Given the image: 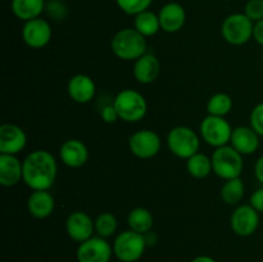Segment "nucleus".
<instances>
[{
	"label": "nucleus",
	"mask_w": 263,
	"mask_h": 262,
	"mask_svg": "<svg viewBox=\"0 0 263 262\" xmlns=\"http://www.w3.org/2000/svg\"><path fill=\"white\" fill-rule=\"evenodd\" d=\"M45 12L53 21H63L68 14V8L62 0H49L46 3Z\"/></svg>",
	"instance_id": "obj_30"
},
{
	"label": "nucleus",
	"mask_w": 263,
	"mask_h": 262,
	"mask_svg": "<svg viewBox=\"0 0 263 262\" xmlns=\"http://www.w3.org/2000/svg\"><path fill=\"white\" fill-rule=\"evenodd\" d=\"M113 254V246L108 239L94 235L79 244L76 258L79 262H109Z\"/></svg>",
	"instance_id": "obj_10"
},
{
	"label": "nucleus",
	"mask_w": 263,
	"mask_h": 262,
	"mask_svg": "<svg viewBox=\"0 0 263 262\" xmlns=\"http://www.w3.org/2000/svg\"><path fill=\"white\" fill-rule=\"evenodd\" d=\"M23 181V161L13 154H0V185L13 188Z\"/></svg>",
	"instance_id": "obj_19"
},
{
	"label": "nucleus",
	"mask_w": 263,
	"mask_h": 262,
	"mask_svg": "<svg viewBox=\"0 0 263 262\" xmlns=\"http://www.w3.org/2000/svg\"><path fill=\"white\" fill-rule=\"evenodd\" d=\"M134 28L145 38L157 35L161 30V22L157 13L152 10H144L134 17Z\"/></svg>",
	"instance_id": "obj_24"
},
{
	"label": "nucleus",
	"mask_w": 263,
	"mask_h": 262,
	"mask_svg": "<svg viewBox=\"0 0 263 262\" xmlns=\"http://www.w3.org/2000/svg\"><path fill=\"white\" fill-rule=\"evenodd\" d=\"M249 204L259 213H263V186L252 193L251 198H249Z\"/></svg>",
	"instance_id": "obj_34"
},
{
	"label": "nucleus",
	"mask_w": 263,
	"mask_h": 262,
	"mask_svg": "<svg viewBox=\"0 0 263 262\" xmlns=\"http://www.w3.org/2000/svg\"><path fill=\"white\" fill-rule=\"evenodd\" d=\"M167 146L177 158L187 159L199 152L200 139L193 128L187 126H176L167 135Z\"/></svg>",
	"instance_id": "obj_6"
},
{
	"label": "nucleus",
	"mask_w": 263,
	"mask_h": 262,
	"mask_svg": "<svg viewBox=\"0 0 263 262\" xmlns=\"http://www.w3.org/2000/svg\"><path fill=\"white\" fill-rule=\"evenodd\" d=\"M199 131L202 139L208 145L213 148H220V146L230 144L233 127L225 117L208 115L200 122Z\"/></svg>",
	"instance_id": "obj_8"
},
{
	"label": "nucleus",
	"mask_w": 263,
	"mask_h": 262,
	"mask_svg": "<svg viewBox=\"0 0 263 262\" xmlns=\"http://www.w3.org/2000/svg\"><path fill=\"white\" fill-rule=\"evenodd\" d=\"M113 105L120 120L125 122H139L148 112V103L141 92L134 89H123L113 99Z\"/></svg>",
	"instance_id": "obj_3"
},
{
	"label": "nucleus",
	"mask_w": 263,
	"mask_h": 262,
	"mask_svg": "<svg viewBox=\"0 0 263 262\" xmlns=\"http://www.w3.org/2000/svg\"><path fill=\"white\" fill-rule=\"evenodd\" d=\"M59 157L63 164L69 169H80L89 161V149L79 139H68L59 149Z\"/></svg>",
	"instance_id": "obj_17"
},
{
	"label": "nucleus",
	"mask_w": 263,
	"mask_h": 262,
	"mask_svg": "<svg viewBox=\"0 0 263 262\" xmlns=\"http://www.w3.org/2000/svg\"><path fill=\"white\" fill-rule=\"evenodd\" d=\"M55 199L49 190H32L27 199V210L32 217L44 220L53 215Z\"/></svg>",
	"instance_id": "obj_21"
},
{
	"label": "nucleus",
	"mask_w": 263,
	"mask_h": 262,
	"mask_svg": "<svg viewBox=\"0 0 263 262\" xmlns=\"http://www.w3.org/2000/svg\"><path fill=\"white\" fill-rule=\"evenodd\" d=\"M259 138L261 136L251 126H238L233 128L230 145L236 149L241 156H251L258 151Z\"/></svg>",
	"instance_id": "obj_18"
},
{
	"label": "nucleus",
	"mask_w": 263,
	"mask_h": 262,
	"mask_svg": "<svg viewBox=\"0 0 263 262\" xmlns=\"http://www.w3.org/2000/svg\"><path fill=\"white\" fill-rule=\"evenodd\" d=\"M211 159H212L213 172L222 180L240 177L243 172V156L230 144L216 148Z\"/></svg>",
	"instance_id": "obj_4"
},
{
	"label": "nucleus",
	"mask_w": 263,
	"mask_h": 262,
	"mask_svg": "<svg viewBox=\"0 0 263 262\" xmlns=\"http://www.w3.org/2000/svg\"><path fill=\"white\" fill-rule=\"evenodd\" d=\"M112 53L122 61H134L148 53L146 38L135 28H122L112 38L110 41Z\"/></svg>",
	"instance_id": "obj_2"
},
{
	"label": "nucleus",
	"mask_w": 263,
	"mask_h": 262,
	"mask_svg": "<svg viewBox=\"0 0 263 262\" xmlns=\"http://www.w3.org/2000/svg\"><path fill=\"white\" fill-rule=\"evenodd\" d=\"M27 144V135L25 130L14 123H4L0 127V154H13L18 153L26 148Z\"/></svg>",
	"instance_id": "obj_14"
},
{
	"label": "nucleus",
	"mask_w": 263,
	"mask_h": 262,
	"mask_svg": "<svg viewBox=\"0 0 263 262\" xmlns=\"http://www.w3.org/2000/svg\"><path fill=\"white\" fill-rule=\"evenodd\" d=\"M58 175V163L50 152L37 149L23 159V182L31 190H49Z\"/></svg>",
	"instance_id": "obj_1"
},
{
	"label": "nucleus",
	"mask_w": 263,
	"mask_h": 262,
	"mask_svg": "<svg viewBox=\"0 0 263 262\" xmlns=\"http://www.w3.org/2000/svg\"><path fill=\"white\" fill-rule=\"evenodd\" d=\"M159 72H161V63L154 54L145 53L143 57L134 62V77L140 84H153L158 79Z\"/></svg>",
	"instance_id": "obj_20"
},
{
	"label": "nucleus",
	"mask_w": 263,
	"mask_h": 262,
	"mask_svg": "<svg viewBox=\"0 0 263 262\" xmlns=\"http://www.w3.org/2000/svg\"><path fill=\"white\" fill-rule=\"evenodd\" d=\"M262 64H263V54H262Z\"/></svg>",
	"instance_id": "obj_39"
},
{
	"label": "nucleus",
	"mask_w": 263,
	"mask_h": 262,
	"mask_svg": "<svg viewBox=\"0 0 263 262\" xmlns=\"http://www.w3.org/2000/svg\"><path fill=\"white\" fill-rule=\"evenodd\" d=\"M45 0H12L10 2V9L13 14L23 22L41 17V14L45 12Z\"/></svg>",
	"instance_id": "obj_22"
},
{
	"label": "nucleus",
	"mask_w": 263,
	"mask_h": 262,
	"mask_svg": "<svg viewBox=\"0 0 263 262\" xmlns=\"http://www.w3.org/2000/svg\"><path fill=\"white\" fill-rule=\"evenodd\" d=\"M127 223L130 230L139 234H146L152 231L154 226V217L148 208L135 207L127 216Z\"/></svg>",
	"instance_id": "obj_23"
},
{
	"label": "nucleus",
	"mask_w": 263,
	"mask_h": 262,
	"mask_svg": "<svg viewBox=\"0 0 263 262\" xmlns=\"http://www.w3.org/2000/svg\"><path fill=\"white\" fill-rule=\"evenodd\" d=\"M231 109H233V99L226 92H216L207 102L208 115L226 117Z\"/></svg>",
	"instance_id": "obj_27"
},
{
	"label": "nucleus",
	"mask_w": 263,
	"mask_h": 262,
	"mask_svg": "<svg viewBox=\"0 0 263 262\" xmlns=\"http://www.w3.org/2000/svg\"><path fill=\"white\" fill-rule=\"evenodd\" d=\"M249 121H251V127L253 128L259 136H263V102L258 103V104L252 109Z\"/></svg>",
	"instance_id": "obj_32"
},
{
	"label": "nucleus",
	"mask_w": 263,
	"mask_h": 262,
	"mask_svg": "<svg viewBox=\"0 0 263 262\" xmlns=\"http://www.w3.org/2000/svg\"><path fill=\"white\" fill-rule=\"evenodd\" d=\"M221 199L229 205H238L246 194V186L240 177L225 180L221 188Z\"/></svg>",
	"instance_id": "obj_26"
},
{
	"label": "nucleus",
	"mask_w": 263,
	"mask_h": 262,
	"mask_svg": "<svg viewBox=\"0 0 263 262\" xmlns=\"http://www.w3.org/2000/svg\"><path fill=\"white\" fill-rule=\"evenodd\" d=\"M95 222V234L98 236L108 239L113 236L117 231L118 221L113 213L110 212H102L97 216L94 220Z\"/></svg>",
	"instance_id": "obj_28"
},
{
	"label": "nucleus",
	"mask_w": 263,
	"mask_h": 262,
	"mask_svg": "<svg viewBox=\"0 0 263 262\" xmlns=\"http://www.w3.org/2000/svg\"><path fill=\"white\" fill-rule=\"evenodd\" d=\"M100 116H102V120L104 121L105 123H115L116 121L120 120L118 113L117 110H116L113 103H109V104L104 105V107L102 108V110H100Z\"/></svg>",
	"instance_id": "obj_33"
},
{
	"label": "nucleus",
	"mask_w": 263,
	"mask_h": 262,
	"mask_svg": "<svg viewBox=\"0 0 263 262\" xmlns=\"http://www.w3.org/2000/svg\"><path fill=\"white\" fill-rule=\"evenodd\" d=\"M254 175H256V179L261 182L263 186V156L259 157L257 159L256 164H254Z\"/></svg>",
	"instance_id": "obj_36"
},
{
	"label": "nucleus",
	"mask_w": 263,
	"mask_h": 262,
	"mask_svg": "<svg viewBox=\"0 0 263 262\" xmlns=\"http://www.w3.org/2000/svg\"><path fill=\"white\" fill-rule=\"evenodd\" d=\"M161 136L153 130L143 128V130L131 134L128 138V149L136 158H154L161 152Z\"/></svg>",
	"instance_id": "obj_9"
},
{
	"label": "nucleus",
	"mask_w": 263,
	"mask_h": 262,
	"mask_svg": "<svg viewBox=\"0 0 263 262\" xmlns=\"http://www.w3.org/2000/svg\"><path fill=\"white\" fill-rule=\"evenodd\" d=\"M161 30L167 33L179 32L186 23V12L180 3L170 2L158 12Z\"/></svg>",
	"instance_id": "obj_16"
},
{
	"label": "nucleus",
	"mask_w": 263,
	"mask_h": 262,
	"mask_svg": "<svg viewBox=\"0 0 263 262\" xmlns=\"http://www.w3.org/2000/svg\"><path fill=\"white\" fill-rule=\"evenodd\" d=\"M186 170L189 175L194 179H205L213 172L212 159L211 157L205 156L204 153H195L190 158L186 159Z\"/></svg>",
	"instance_id": "obj_25"
},
{
	"label": "nucleus",
	"mask_w": 263,
	"mask_h": 262,
	"mask_svg": "<svg viewBox=\"0 0 263 262\" xmlns=\"http://www.w3.org/2000/svg\"><path fill=\"white\" fill-rule=\"evenodd\" d=\"M243 13L254 23L263 20V0H248L244 5Z\"/></svg>",
	"instance_id": "obj_31"
},
{
	"label": "nucleus",
	"mask_w": 263,
	"mask_h": 262,
	"mask_svg": "<svg viewBox=\"0 0 263 262\" xmlns=\"http://www.w3.org/2000/svg\"><path fill=\"white\" fill-rule=\"evenodd\" d=\"M67 92L73 102L79 104L90 103L97 92V85L94 80L84 73H77L69 79L67 84Z\"/></svg>",
	"instance_id": "obj_15"
},
{
	"label": "nucleus",
	"mask_w": 263,
	"mask_h": 262,
	"mask_svg": "<svg viewBox=\"0 0 263 262\" xmlns=\"http://www.w3.org/2000/svg\"><path fill=\"white\" fill-rule=\"evenodd\" d=\"M153 0H116L117 7L122 10L125 14L135 17L139 13L148 10Z\"/></svg>",
	"instance_id": "obj_29"
},
{
	"label": "nucleus",
	"mask_w": 263,
	"mask_h": 262,
	"mask_svg": "<svg viewBox=\"0 0 263 262\" xmlns=\"http://www.w3.org/2000/svg\"><path fill=\"white\" fill-rule=\"evenodd\" d=\"M190 262H217L215 258L210 256H205V254H202V256H197L192 259Z\"/></svg>",
	"instance_id": "obj_38"
},
{
	"label": "nucleus",
	"mask_w": 263,
	"mask_h": 262,
	"mask_svg": "<svg viewBox=\"0 0 263 262\" xmlns=\"http://www.w3.org/2000/svg\"><path fill=\"white\" fill-rule=\"evenodd\" d=\"M254 22L244 13H233L221 25L222 39L230 45H244L253 39Z\"/></svg>",
	"instance_id": "obj_7"
},
{
	"label": "nucleus",
	"mask_w": 263,
	"mask_h": 262,
	"mask_svg": "<svg viewBox=\"0 0 263 262\" xmlns=\"http://www.w3.org/2000/svg\"><path fill=\"white\" fill-rule=\"evenodd\" d=\"M112 246L113 253L121 262H138L148 248L143 234L130 229L118 234Z\"/></svg>",
	"instance_id": "obj_5"
},
{
	"label": "nucleus",
	"mask_w": 263,
	"mask_h": 262,
	"mask_svg": "<svg viewBox=\"0 0 263 262\" xmlns=\"http://www.w3.org/2000/svg\"><path fill=\"white\" fill-rule=\"evenodd\" d=\"M144 239H145L146 247H153L158 243V236H157L156 233H153V230L144 234Z\"/></svg>",
	"instance_id": "obj_37"
},
{
	"label": "nucleus",
	"mask_w": 263,
	"mask_h": 262,
	"mask_svg": "<svg viewBox=\"0 0 263 262\" xmlns=\"http://www.w3.org/2000/svg\"><path fill=\"white\" fill-rule=\"evenodd\" d=\"M231 230L238 236L253 235L259 226V212L251 204H239L233 211L230 217Z\"/></svg>",
	"instance_id": "obj_11"
},
{
	"label": "nucleus",
	"mask_w": 263,
	"mask_h": 262,
	"mask_svg": "<svg viewBox=\"0 0 263 262\" xmlns=\"http://www.w3.org/2000/svg\"><path fill=\"white\" fill-rule=\"evenodd\" d=\"M253 39L256 40L257 44H259V45L263 46V20L254 23Z\"/></svg>",
	"instance_id": "obj_35"
},
{
	"label": "nucleus",
	"mask_w": 263,
	"mask_h": 262,
	"mask_svg": "<svg viewBox=\"0 0 263 262\" xmlns=\"http://www.w3.org/2000/svg\"><path fill=\"white\" fill-rule=\"evenodd\" d=\"M51 36H53V31H51L50 23L44 18L39 17L23 23L22 39L28 48H45L51 41Z\"/></svg>",
	"instance_id": "obj_12"
},
{
	"label": "nucleus",
	"mask_w": 263,
	"mask_h": 262,
	"mask_svg": "<svg viewBox=\"0 0 263 262\" xmlns=\"http://www.w3.org/2000/svg\"><path fill=\"white\" fill-rule=\"evenodd\" d=\"M66 231L72 240L80 244L94 236L95 222L84 211H74L67 217Z\"/></svg>",
	"instance_id": "obj_13"
}]
</instances>
